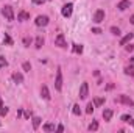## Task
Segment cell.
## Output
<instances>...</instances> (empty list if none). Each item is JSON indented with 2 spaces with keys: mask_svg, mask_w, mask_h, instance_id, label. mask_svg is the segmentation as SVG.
Returning <instances> with one entry per match:
<instances>
[{
  "mask_svg": "<svg viewBox=\"0 0 134 133\" xmlns=\"http://www.w3.org/2000/svg\"><path fill=\"white\" fill-rule=\"evenodd\" d=\"M2 14H3V17L6 19V21H14V11H13V8L9 6V5H5L3 8H2Z\"/></svg>",
  "mask_w": 134,
  "mask_h": 133,
  "instance_id": "6da1fadb",
  "label": "cell"
},
{
  "mask_svg": "<svg viewBox=\"0 0 134 133\" xmlns=\"http://www.w3.org/2000/svg\"><path fill=\"white\" fill-rule=\"evenodd\" d=\"M115 102L123 103V105H128V106H134V100L131 99V97H128V96H125V94L117 96V97H115Z\"/></svg>",
  "mask_w": 134,
  "mask_h": 133,
  "instance_id": "7a4b0ae2",
  "label": "cell"
},
{
  "mask_svg": "<svg viewBox=\"0 0 134 133\" xmlns=\"http://www.w3.org/2000/svg\"><path fill=\"white\" fill-rule=\"evenodd\" d=\"M55 89L56 91H61L63 89V72L61 69L56 70V80H55Z\"/></svg>",
  "mask_w": 134,
  "mask_h": 133,
  "instance_id": "3957f363",
  "label": "cell"
},
{
  "mask_svg": "<svg viewBox=\"0 0 134 133\" xmlns=\"http://www.w3.org/2000/svg\"><path fill=\"white\" fill-rule=\"evenodd\" d=\"M55 45H58V47H61V49L67 47V42H66V39H64V34L63 33H59L55 38Z\"/></svg>",
  "mask_w": 134,
  "mask_h": 133,
  "instance_id": "277c9868",
  "label": "cell"
},
{
  "mask_svg": "<svg viewBox=\"0 0 134 133\" xmlns=\"http://www.w3.org/2000/svg\"><path fill=\"white\" fill-rule=\"evenodd\" d=\"M34 24L37 27H45V25H48V17L47 16H37L36 21H34Z\"/></svg>",
  "mask_w": 134,
  "mask_h": 133,
  "instance_id": "5b68a950",
  "label": "cell"
},
{
  "mask_svg": "<svg viewBox=\"0 0 134 133\" xmlns=\"http://www.w3.org/2000/svg\"><path fill=\"white\" fill-rule=\"evenodd\" d=\"M72 11H73V5H72V3H66V5L63 6V11H61V13H63L64 17H70V16H72Z\"/></svg>",
  "mask_w": 134,
  "mask_h": 133,
  "instance_id": "8992f818",
  "label": "cell"
},
{
  "mask_svg": "<svg viewBox=\"0 0 134 133\" xmlns=\"http://www.w3.org/2000/svg\"><path fill=\"white\" fill-rule=\"evenodd\" d=\"M103 21H104V11H103V9L95 11V14H94V22H95V24H101Z\"/></svg>",
  "mask_w": 134,
  "mask_h": 133,
  "instance_id": "52a82bcc",
  "label": "cell"
},
{
  "mask_svg": "<svg viewBox=\"0 0 134 133\" xmlns=\"http://www.w3.org/2000/svg\"><path fill=\"white\" fill-rule=\"evenodd\" d=\"M87 93H89V85L84 81L80 88V99H86L87 97Z\"/></svg>",
  "mask_w": 134,
  "mask_h": 133,
  "instance_id": "ba28073f",
  "label": "cell"
},
{
  "mask_svg": "<svg viewBox=\"0 0 134 133\" xmlns=\"http://www.w3.org/2000/svg\"><path fill=\"white\" fill-rule=\"evenodd\" d=\"M41 96L44 97L45 100H50V93H48V88H47V85H42V88H41Z\"/></svg>",
  "mask_w": 134,
  "mask_h": 133,
  "instance_id": "9c48e42d",
  "label": "cell"
},
{
  "mask_svg": "<svg viewBox=\"0 0 134 133\" xmlns=\"http://www.w3.org/2000/svg\"><path fill=\"white\" fill-rule=\"evenodd\" d=\"M117 8H119L120 11H125V9H128V8H130V2H128V0H122V2H119Z\"/></svg>",
  "mask_w": 134,
  "mask_h": 133,
  "instance_id": "30bf717a",
  "label": "cell"
},
{
  "mask_svg": "<svg viewBox=\"0 0 134 133\" xmlns=\"http://www.w3.org/2000/svg\"><path fill=\"white\" fill-rule=\"evenodd\" d=\"M28 19H30V13H27V11H20L19 16H17V21H20V22L28 21Z\"/></svg>",
  "mask_w": 134,
  "mask_h": 133,
  "instance_id": "8fae6325",
  "label": "cell"
},
{
  "mask_svg": "<svg viewBox=\"0 0 134 133\" xmlns=\"http://www.w3.org/2000/svg\"><path fill=\"white\" fill-rule=\"evenodd\" d=\"M133 36H134L133 33H128L126 36H123V38L120 39V45H126V44H128V42L133 39Z\"/></svg>",
  "mask_w": 134,
  "mask_h": 133,
  "instance_id": "7c38bea8",
  "label": "cell"
},
{
  "mask_svg": "<svg viewBox=\"0 0 134 133\" xmlns=\"http://www.w3.org/2000/svg\"><path fill=\"white\" fill-rule=\"evenodd\" d=\"M13 80H14L16 83H24V75H22L20 72H14V74H13Z\"/></svg>",
  "mask_w": 134,
  "mask_h": 133,
  "instance_id": "4fadbf2b",
  "label": "cell"
},
{
  "mask_svg": "<svg viewBox=\"0 0 134 133\" xmlns=\"http://www.w3.org/2000/svg\"><path fill=\"white\" fill-rule=\"evenodd\" d=\"M111 117H112V110H103V119L104 121H111Z\"/></svg>",
  "mask_w": 134,
  "mask_h": 133,
  "instance_id": "5bb4252c",
  "label": "cell"
},
{
  "mask_svg": "<svg viewBox=\"0 0 134 133\" xmlns=\"http://www.w3.org/2000/svg\"><path fill=\"white\" fill-rule=\"evenodd\" d=\"M122 121L126 122V124H130V125H134V119L130 116V114H123V116H122Z\"/></svg>",
  "mask_w": 134,
  "mask_h": 133,
  "instance_id": "9a60e30c",
  "label": "cell"
},
{
  "mask_svg": "<svg viewBox=\"0 0 134 133\" xmlns=\"http://www.w3.org/2000/svg\"><path fill=\"white\" fill-rule=\"evenodd\" d=\"M42 45H44V38H42V36H37L36 41H34V47H36V49H41Z\"/></svg>",
  "mask_w": 134,
  "mask_h": 133,
  "instance_id": "2e32d148",
  "label": "cell"
},
{
  "mask_svg": "<svg viewBox=\"0 0 134 133\" xmlns=\"http://www.w3.org/2000/svg\"><path fill=\"white\" fill-rule=\"evenodd\" d=\"M42 129H44V132H55V130H56V127H55L53 124H50V122H48V124H45Z\"/></svg>",
  "mask_w": 134,
  "mask_h": 133,
  "instance_id": "e0dca14e",
  "label": "cell"
},
{
  "mask_svg": "<svg viewBox=\"0 0 134 133\" xmlns=\"http://www.w3.org/2000/svg\"><path fill=\"white\" fill-rule=\"evenodd\" d=\"M125 74H126V75H131V77H134V66H133V64L125 67Z\"/></svg>",
  "mask_w": 134,
  "mask_h": 133,
  "instance_id": "ac0fdd59",
  "label": "cell"
},
{
  "mask_svg": "<svg viewBox=\"0 0 134 133\" xmlns=\"http://www.w3.org/2000/svg\"><path fill=\"white\" fill-rule=\"evenodd\" d=\"M89 130H91V132H95V130H98V122H97V121H92V122L89 124Z\"/></svg>",
  "mask_w": 134,
  "mask_h": 133,
  "instance_id": "d6986e66",
  "label": "cell"
},
{
  "mask_svg": "<svg viewBox=\"0 0 134 133\" xmlns=\"http://www.w3.org/2000/svg\"><path fill=\"white\" fill-rule=\"evenodd\" d=\"M73 52L75 53H83V45L81 44H73Z\"/></svg>",
  "mask_w": 134,
  "mask_h": 133,
  "instance_id": "ffe728a7",
  "label": "cell"
},
{
  "mask_svg": "<svg viewBox=\"0 0 134 133\" xmlns=\"http://www.w3.org/2000/svg\"><path fill=\"white\" fill-rule=\"evenodd\" d=\"M39 125H41V117H33V129L36 130Z\"/></svg>",
  "mask_w": 134,
  "mask_h": 133,
  "instance_id": "44dd1931",
  "label": "cell"
},
{
  "mask_svg": "<svg viewBox=\"0 0 134 133\" xmlns=\"http://www.w3.org/2000/svg\"><path fill=\"white\" fill-rule=\"evenodd\" d=\"M111 33L114 34V36H120V28H117V27H111Z\"/></svg>",
  "mask_w": 134,
  "mask_h": 133,
  "instance_id": "7402d4cb",
  "label": "cell"
},
{
  "mask_svg": "<svg viewBox=\"0 0 134 133\" xmlns=\"http://www.w3.org/2000/svg\"><path fill=\"white\" fill-rule=\"evenodd\" d=\"M3 44H8V45H13V39L8 36V34H5V39H3Z\"/></svg>",
  "mask_w": 134,
  "mask_h": 133,
  "instance_id": "603a6c76",
  "label": "cell"
},
{
  "mask_svg": "<svg viewBox=\"0 0 134 133\" xmlns=\"http://www.w3.org/2000/svg\"><path fill=\"white\" fill-rule=\"evenodd\" d=\"M22 69H24V70H27V72H30V70H31V64H30L28 61H25V63L22 64Z\"/></svg>",
  "mask_w": 134,
  "mask_h": 133,
  "instance_id": "cb8c5ba5",
  "label": "cell"
},
{
  "mask_svg": "<svg viewBox=\"0 0 134 133\" xmlns=\"http://www.w3.org/2000/svg\"><path fill=\"white\" fill-rule=\"evenodd\" d=\"M92 111H94V105H92V103H87V106H86V113H87V114H92Z\"/></svg>",
  "mask_w": 134,
  "mask_h": 133,
  "instance_id": "d4e9b609",
  "label": "cell"
},
{
  "mask_svg": "<svg viewBox=\"0 0 134 133\" xmlns=\"http://www.w3.org/2000/svg\"><path fill=\"white\" fill-rule=\"evenodd\" d=\"M8 111H9V110H8L6 106H3V105L0 106V114H2V116H6V114H8Z\"/></svg>",
  "mask_w": 134,
  "mask_h": 133,
  "instance_id": "484cf974",
  "label": "cell"
},
{
  "mask_svg": "<svg viewBox=\"0 0 134 133\" xmlns=\"http://www.w3.org/2000/svg\"><path fill=\"white\" fill-rule=\"evenodd\" d=\"M72 111H73V114H76V116H78V114H81V110H80V105H73V110H72Z\"/></svg>",
  "mask_w": 134,
  "mask_h": 133,
  "instance_id": "4316f807",
  "label": "cell"
},
{
  "mask_svg": "<svg viewBox=\"0 0 134 133\" xmlns=\"http://www.w3.org/2000/svg\"><path fill=\"white\" fill-rule=\"evenodd\" d=\"M103 102H104V99H100V97H97V99L94 100V105H95V106H100V105H103Z\"/></svg>",
  "mask_w": 134,
  "mask_h": 133,
  "instance_id": "83f0119b",
  "label": "cell"
},
{
  "mask_svg": "<svg viewBox=\"0 0 134 133\" xmlns=\"http://www.w3.org/2000/svg\"><path fill=\"white\" fill-rule=\"evenodd\" d=\"M6 66H8V61L3 57H0V67H6Z\"/></svg>",
  "mask_w": 134,
  "mask_h": 133,
  "instance_id": "f1b7e54d",
  "label": "cell"
},
{
  "mask_svg": "<svg viewBox=\"0 0 134 133\" xmlns=\"http://www.w3.org/2000/svg\"><path fill=\"white\" fill-rule=\"evenodd\" d=\"M125 49H126V50H128V52H133V50H134V45H131V44H130V42H128V44H126V45H125Z\"/></svg>",
  "mask_w": 134,
  "mask_h": 133,
  "instance_id": "f546056e",
  "label": "cell"
},
{
  "mask_svg": "<svg viewBox=\"0 0 134 133\" xmlns=\"http://www.w3.org/2000/svg\"><path fill=\"white\" fill-rule=\"evenodd\" d=\"M24 44H25V45L28 47V45L31 44V39H30V38H24Z\"/></svg>",
  "mask_w": 134,
  "mask_h": 133,
  "instance_id": "4dcf8cb0",
  "label": "cell"
},
{
  "mask_svg": "<svg viewBox=\"0 0 134 133\" xmlns=\"http://www.w3.org/2000/svg\"><path fill=\"white\" fill-rule=\"evenodd\" d=\"M92 33H95V34H100V33H101V30H100V28H92Z\"/></svg>",
  "mask_w": 134,
  "mask_h": 133,
  "instance_id": "1f68e13d",
  "label": "cell"
},
{
  "mask_svg": "<svg viewBox=\"0 0 134 133\" xmlns=\"http://www.w3.org/2000/svg\"><path fill=\"white\" fill-rule=\"evenodd\" d=\"M30 116H31V111H28V110H27V111H25V117H27V119H30Z\"/></svg>",
  "mask_w": 134,
  "mask_h": 133,
  "instance_id": "d6a6232c",
  "label": "cell"
},
{
  "mask_svg": "<svg viewBox=\"0 0 134 133\" xmlns=\"http://www.w3.org/2000/svg\"><path fill=\"white\" fill-rule=\"evenodd\" d=\"M56 130H58V132H64V127H63V125H58Z\"/></svg>",
  "mask_w": 134,
  "mask_h": 133,
  "instance_id": "836d02e7",
  "label": "cell"
},
{
  "mask_svg": "<svg viewBox=\"0 0 134 133\" xmlns=\"http://www.w3.org/2000/svg\"><path fill=\"white\" fill-rule=\"evenodd\" d=\"M33 3H37V5H42V3H44V0H33Z\"/></svg>",
  "mask_w": 134,
  "mask_h": 133,
  "instance_id": "e575fe53",
  "label": "cell"
},
{
  "mask_svg": "<svg viewBox=\"0 0 134 133\" xmlns=\"http://www.w3.org/2000/svg\"><path fill=\"white\" fill-rule=\"evenodd\" d=\"M130 22H131V24H133V25H134V14H133V16H131V19H130Z\"/></svg>",
  "mask_w": 134,
  "mask_h": 133,
  "instance_id": "d590c367",
  "label": "cell"
},
{
  "mask_svg": "<svg viewBox=\"0 0 134 133\" xmlns=\"http://www.w3.org/2000/svg\"><path fill=\"white\" fill-rule=\"evenodd\" d=\"M0 106H2V97H0Z\"/></svg>",
  "mask_w": 134,
  "mask_h": 133,
  "instance_id": "8d00e7d4",
  "label": "cell"
}]
</instances>
